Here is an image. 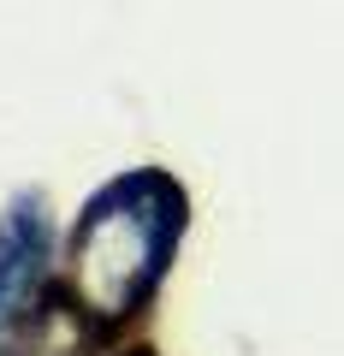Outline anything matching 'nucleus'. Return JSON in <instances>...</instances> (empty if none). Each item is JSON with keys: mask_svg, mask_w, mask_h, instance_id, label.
I'll list each match as a JSON object with an SVG mask.
<instances>
[{"mask_svg": "<svg viewBox=\"0 0 344 356\" xmlns=\"http://www.w3.org/2000/svg\"><path fill=\"white\" fill-rule=\"evenodd\" d=\"M184 214H190L184 184L161 166L119 172L83 202L65 243V303L95 339L119 332L154 303L179 255Z\"/></svg>", "mask_w": 344, "mask_h": 356, "instance_id": "obj_1", "label": "nucleus"}, {"mask_svg": "<svg viewBox=\"0 0 344 356\" xmlns=\"http://www.w3.org/2000/svg\"><path fill=\"white\" fill-rule=\"evenodd\" d=\"M48 273H54V232H48V208L42 196H18L0 214V339L42 315L54 303L48 297Z\"/></svg>", "mask_w": 344, "mask_h": 356, "instance_id": "obj_2", "label": "nucleus"}, {"mask_svg": "<svg viewBox=\"0 0 344 356\" xmlns=\"http://www.w3.org/2000/svg\"><path fill=\"white\" fill-rule=\"evenodd\" d=\"M137 356H149V350H137Z\"/></svg>", "mask_w": 344, "mask_h": 356, "instance_id": "obj_3", "label": "nucleus"}]
</instances>
